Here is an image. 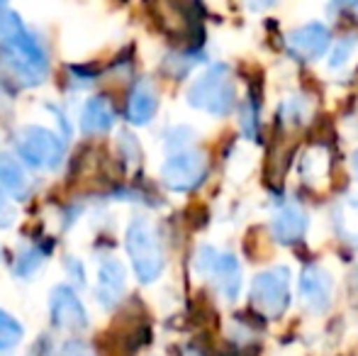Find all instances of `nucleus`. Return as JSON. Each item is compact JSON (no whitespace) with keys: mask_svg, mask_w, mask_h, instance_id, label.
<instances>
[{"mask_svg":"<svg viewBox=\"0 0 358 356\" xmlns=\"http://www.w3.org/2000/svg\"><path fill=\"white\" fill-rule=\"evenodd\" d=\"M302 303L307 308H312L315 313H322L324 308H329L331 300V278L324 269L320 266H307L302 271Z\"/></svg>","mask_w":358,"mask_h":356,"instance_id":"6e6552de","label":"nucleus"},{"mask_svg":"<svg viewBox=\"0 0 358 356\" xmlns=\"http://www.w3.org/2000/svg\"><path fill=\"white\" fill-rule=\"evenodd\" d=\"M127 249L132 257L137 278L144 283H151L161 276L164 271V249H161L159 234H156L154 225L144 218H137L127 229Z\"/></svg>","mask_w":358,"mask_h":356,"instance_id":"f257e3e1","label":"nucleus"},{"mask_svg":"<svg viewBox=\"0 0 358 356\" xmlns=\"http://www.w3.org/2000/svg\"><path fill=\"white\" fill-rule=\"evenodd\" d=\"M42 259H44V254H39V252H24L22 257L17 259V273L20 276H29L32 273L34 269L39 266V264H42Z\"/></svg>","mask_w":358,"mask_h":356,"instance_id":"dca6fc26","label":"nucleus"},{"mask_svg":"<svg viewBox=\"0 0 358 356\" xmlns=\"http://www.w3.org/2000/svg\"><path fill=\"white\" fill-rule=\"evenodd\" d=\"M156 93L149 83H137L134 90L129 93L127 100V118L132 120L134 124H144L154 118L156 113Z\"/></svg>","mask_w":358,"mask_h":356,"instance_id":"ddd939ff","label":"nucleus"},{"mask_svg":"<svg viewBox=\"0 0 358 356\" xmlns=\"http://www.w3.org/2000/svg\"><path fill=\"white\" fill-rule=\"evenodd\" d=\"M52 320H54V325L62 329H80V327H85V322H88L78 295H76L71 288H66V285L54 290Z\"/></svg>","mask_w":358,"mask_h":356,"instance_id":"0eeeda50","label":"nucleus"},{"mask_svg":"<svg viewBox=\"0 0 358 356\" xmlns=\"http://www.w3.org/2000/svg\"><path fill=\"white\" fill-rule=\"evenodd\" d=\"M190 105L208 110L213 115H227L234 105V86L227 76L224 66H213L205 71L188 90Z\"/></svg>","mask_w":358,"mask_h":356,"instance_id":"f03ea898","label":"nucleus"},{"mask_svg":"<svg viewBox=\"0 0 358 356\" xmlns=\"http://www.w3.org/2000/svg\"><path fill=\"white\" fill-rule=\"evenodd\" d=\"M22 339V327L15 318L0 310V349H13Z\"/></svg>","mask_w":358,"mask_h":356,"instance_id":"2eb2a0df","label":"nucleus"},{"mask_svg":"<svg viewBox=\"0 0 358 356\" xmlns=\"http://www.w3.org/2000/svg\"><path fill=\"white\" fill-rule=\"evenodd\" d=\"M208 162L200 152H178L164 164L161 176L173 190H190L205 178Z\"/></svg>","mask_w":358,"mask_h":356,"instance_id":"423d86ee","label":"nucleus"},{"mask_svg":"<svg viewBox=\"0 0 358 356\" xmlns=\"http://www.w3.org/2000/svg\"><path fill=\"white\" fill-rule=\"evenodd\" d=\"M305 227H307V215L300 208H295V205H285L273 220L275 237L285 244L297 242L302 237V232H305Z\"/></svg>","mask_w":358,"mask_h":356,"instance_id":"f8f14e48","label":"nucleus"},{"mask_svg":"<svg viewBox=\"0 0 358 356\" xmlns=\"http://www.w3.org/2000/svg\"><path fill=\"white\" fill-rule=\"evenodd\" d=\"M251 298H254L256 308L264 315H271V318L283 315V310L287 308V300H290V295H287V271L273 269L256 276Z\"/></svg>","mask_w":358,"mask_h":356,"instance_id":"20e7f679","label":"nucleus"},{"mask_svg":"<svg viewBox=\"0 0 358 356\" xmlns=\"http://www.w3.org/2000/svg\"><path fill=\"white\" fill-rule=\"evenodd\" d=\"M195 264H198V269L203 271V273L213 276L217 288H220V293L224 295V298L234 300L236 295H239L241 269L234 257H229V254L220 257V254H215L210 247H203L198 254V259H195Z\"/></svg>","mask_w":358,"mask_h":356,"instance_id":"39448f33","label":"nucleus"},{"mask_svg":"<svg viewBox=\"0 0 358 356\" xmlns=\"http://www.w3.org/2000/svg\"><path fill=\"white\" fill-rule=\"evenodd\" d=\"M124 293V269L120 262L108 259L98 271V300L105 308H115Z\"/></svg>","mask_w":358,"mask_h":356,"instance_id":"1a4fd4ad","label":"nucleus"},{"mask_svg":"<svg viewBox=\"0 0 358 356\" xmlns=\"http://www.w3.org/2000/svg\"><path fill=\"white\" fill-rule=\"evenodd\" d=\"M17 152L29 166L52 169L62 162L64 144L57 134L44 127H24L17 134Z\"/></svg>","mask_w":358,"mask_h":356,"instance_id":"7ed1b4c3","label":"nucleus"},{"mask_svg":"<svg viewBox=\"0 0 358 356\" xmlns=\"http://www.w3.org/2000/svg\"><path fill=\"white\" fill-rule=\"evenodd\" d=\"M287 42H290L292 52H297L300 57L317 59L327 49V44H329V32L322 24H305V27L290 32Z\"/></svg>","mask_w":358,"mask_h":356,"instance_id":"9d476101","label":"nucleus"},{"mask_svg":"<svg viewBox=\"0 0 358 356\" xmlns=\"http://www.w3.org/2000/svg\"><path fill=\"white\" fill-rule=\"evenodd\" d=\"M66 356H90V354H88V349L80 347V344H69Z\"/></svg>","mask_w":358,"mask_h":356,"instance_id":"a211bd4d","label":"nucleus"},{"mask_svg":"<svg viewBox=\"0 0 358 356\" xmlns=\"http://www.w3.org/2000/svg\"><path fill=\"white\" fill-rule=\"evenodd\" d=\"M13 220H15L13 208H10L8 200H5L3 193H0V227H8V225H13Z\"/></svg>","mask_w":358,"mask_h":356,"instance_id":"f3484780","label":"nucleus"},{"mask_svg":"<svg viewBox=\"0 0 358 356\" xmlns=\"http://www.w3.org/2000/svg\"><path fill=\"white\" fill-rule=\"evenodd\" d=\"M0 188L13 198H24L29 190V180L24 176L22 166L10 154H0Z\"/></svg>","mask_w":358,"mask_h":356,"instance_id":"4468645a","label":"nucleus"},{"mask_svg":"<svg viewBox=\"0 0 358 356\" xmlns=\"http://www.w3.org/2000/svg\"><path fill=\"white\" fill-rule=\"evenodd\" d=\"M354 164H356V171H358V154H356V162Z\"/></svg>","mask_w":358,"mask_h":356,"instance_id":"6ab92c4d","label":"nucleus"},{"mask_svg":"<svg viewBox=\"0 0 358 356\" xmlns=\"http://www.w3.org/2000/svg\"><path fill=\"white\" fill-rule=\"evenodd\" d=\"M115 122L113 108L105 98H90L83 105V113H80V129L85 134H100L108 132Z\"/></svg>","mask_w":358,"mask_h":356,"instance_id":"9b49d317","label":"nucleus"}]
</instances>
